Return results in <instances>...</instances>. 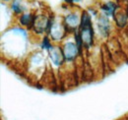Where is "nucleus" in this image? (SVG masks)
<instances>
[{
  "label": "nucleus",
  "mask_w": 128,
  "mask_h": 120,
  "mask_svg": "<svg viewBox=\"0 0 128 120\" xmlns=\"http://www.w3.org/2000/svg\"><path fill=\"white\" fill-rule=\"evenodd\" d=\"M80 36L82 40V42L88 47L92 44V40H93V30L91 26V18L87 12H84L82 15L80 24Z\"/></svg>",
  "instance_id": "f257e3e1"
},
{
  "label": "nucleus",
  "mask_w": 128,
  "mask_h": 120,
  "mask_svg": "<svg viewBox=\"0 0 128 120\" xmlns=\"http://www.w3.org/2000/svg\"><path fill=\"white\" fill-rule=\"evenodd\" d=\"M78 53V46L75 45L73 42H68L64 45L63 54L64 57L67 60H73Z\"/></svg>",
  "instance_id": "f03ea898"
},
{
  "label": "nucleus",
  "mask_w": 128,
  "mask_h": 120,
  "mask_svg": "<svg viewBox=\"0 0 128 120\" xmlns=\"http://www.w3.org/2000/svg\"><path fill=\"white\" fill-rule=\"evenodd\" d=\"M49 52H50V58L55 65L58 66L63 62V58H65V57H64L63 51H61L60 48H58L56 46H54V47L52 46L49 49Z\"/></svg>",
  "instance_id": "7ed1b4c3"
},
{
  "label": "nucleus",
  "mask_w": 128,
  "mask_h": 120,
  "mask_svg": "<svg viewBox=\"0 0 128 120\" xmlns=\"http://www.w3.org/2000/svg\"><path fill=\"white\" fill-rule=\"evenodd\" d=\"M34 24V27H36V30H38V32H42L44 30H46V26L51 25L49 22H48V20L44 17H40L38 19H36Z\"/></svg>",
  "instance_id": "20e7f679"
},
{
  "label": "nucleus",
  "mask_w": 128,
  "mask_h": 120,
  "mask_svg": "<svg viewBox=\"0 0 128 120\" xmlns=\"http://www.w3.org/2000/svg\"><path fill=\"white\" fill-rule=\"evenodd\" d=\"M65 22H66V24L70 27V28H76L77 26H78V24H79V17L77 15H74V14H72V15H68L66 18H65Z\"/></svg>",
  "instance_id": "39448f33"
},
{
  "label": "nucleus",
  "mask_w": 128,
  "mask_h": 120,
  "mask_svg": "<svg viewBox=\"0 0 128 120\" xmlns=\"http://www.w3.org/2000/svg\"><path fill=\"white\" fill-rule=\"evenodd\" d=\"M51 36L54 40H59L61 36H62V34H63V29H62V26L60 25H54L52 28H51Z\"/></svg>",
  "instance_id": "423d86ee"
},
{
  "label": "nucleus",
  "mask_w": 128,
  "mask_h": 120,
  "mask_svg": "<svg viewBox=\"0 0 128 120\" xmlns=\"http://www.w3.org/2000/svg\"><path fill=\"white\" fill-rule=\"evenodd\" d=\"M20 22H21V24L24 25V26H30V25L34 24V18L32 17L31 14H25V15H23L21 17Z\"/></svg>",
  "instance_id": "0eeeda50"
},
{
  "label": "nucleus",
  "mask_w": 128,
  "mask_h": 120,
  "mask_svg": "<svg viewBox=\"0 0 128 120\" xmlns=\"http://www.w3.org/2000/svg\"><path fill=\"white\" fill-rule=\"evenodd\" d=\"M115 20H116V23L119 27H123L127 23V16L125 14H122V13H118L115 16Z\"/></svg>",
  "instance_id": "6e6552de"
},
{
  "label": "nucleus",
  "mask_w": 128,
  "mask_h": 120,
  "mask_svg": "<svg viewBox=\"0 0 128 120\" xmlns=\"http://www.w3.org/2000/svg\"><path fill=\"white\" fill-rule=\"evenodd\" d=\"M102 9L106 12V15H112L114 13V11H115V5L113 3H112V2H108V4L104 5Z\"/></svg>",
  "instance_id": "1a4fd4ad"
},
{
  "label": "nucleus",
  "mask_w": 128,
  "mask_h": 120,
  "mask_svg": "<svg viewBox=\"0 0 128 120\" xmlns=\"http://www.w3.org/2000/svg\"><path fill=\"white\" fill-rule=\"evenodd\" d=\"M12 9H13L16 13H21V12H22V7L19 5L18 2H15V3L12 5Z\"/></svg>",
  "instance_id": "9d476101"
},
{
  "label": "nucleus",
  "mask_w": 128,
  "mask_h": 120,
  "mask_svg": "<svg viewBox=\"0 0 128 120\" xmlns=\"http://www.w3.org/2000/svg\"><path fill=\"white\" fill-rule=\"evenodd\" d=\"M42 47H44V48H46V49H48V50H49V49L52 47V46L50 45V42H49V40H48L46 38L44 40V42H42Z\"/></svg>",
  "instance_id": "9b49d317"
},
{
  "label": "nucleus",
  "mask_w": 128,
  "mask_h": 120,
  "mask_svg": "<svg viewBox=\"0 0 128 120\" xmlns=\"http://www.w3.org/2000/svg\"><path fill=\"white\" fill-rule=\"evenodd\" d=\"M66 2H78V1H80V0H65Z\"/></svg>",
  "instance_id": "f8f14e48"
},
{
  "label": "nucleus",
  "mask_w": 128,
  "mask_h": 120,
  "mask_svg": "<svg viewBox=\"0 0 128 120\" xmlns=\"http://www.w3.org/2000/svg\"><path fill=\"white\" fill-rule=\"evenodd\" d=\"M5 1H9V0H5Z\"/></svg>",
  "instance_id": "ddd939ff"
}]
</instances>
